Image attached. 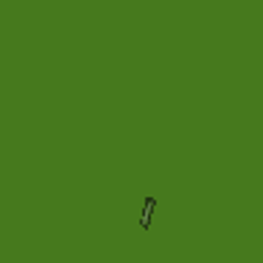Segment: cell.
I'll return each instance as SVG.
<instances>
[{
  "instance_id": "6da1fadb",
  "label": "cell",
  "mask_w": 263,
  "mask_h": 263,
  "mask_svg": "<svg viewBox=\"0 0 263 263\" xmlns=\"http://www.w3.org/2000/svg\"><path fill=\"white\" fill-rule=\"evenodd\" d=\"M154 209H156V197H145L143 214H140V228L143 230H151V211Z\"/></svg>"
}]
</instances>
